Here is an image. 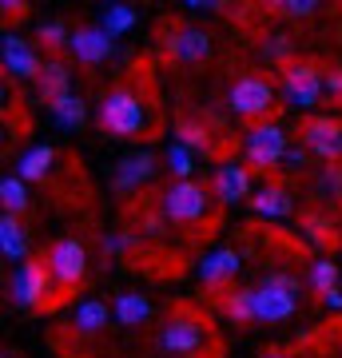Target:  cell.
Here are the masks:
<instances>
[{"instance_id": "37", "label": "cell", "mask_w": 342, "mask_h": 358, "mask_svg": "<svg viewBox=\"0 0 342 358\" xmlns=\"http://www.w3.org/2000/svg\"><path fill=\"white\" fill-rule=\"evenodd\" d=\"M283 164L294 167V171H303V167L311 164V152H306L303 143H299V148H291V152H287V159H283Z\"/></svg>"}, {"instance_id": "22", "label": "cell", "mask_w": 342, "mask_h": 358, "mask_svg": "<svg viewBox=\"0 0 342 358\" xmlns=\"http://www.w3.org/2000/svg\"><path fill=\"white\" fill-rule=\"evenodd\" d=\"M0 251H4V259H13V263H28V231L20 227L16 215L0 219Z\"/></svg>"}, {"instance_id": "33", "label": "cell", "mask_w": 342, "mask_h": 358, "mask_svg": "<svg viewBox=\"0 0 342 358\" xmlns=\"http://www.w3.org/2000/svg\"><path fill=\"white\" fill-rule=\"evenodd\" d=\"M36 36L44 40V48H64V44H72V32H68L60 20H44Z\"/></svg>"}, {"instance_id": "9", "label": "cell", "mask_w": 342, "mask_h": 358, "mask_svg": "<svg viewBox=\"0 0 342 358\" xmlns=\"http://www.w3.org/2000/svg\"><path fill=\"white\" fill-rule=\"evenodd\" d=\"M299 136H303V148L327 164H339L342 159V120L334 115H311L299 124Z\"/></svg>"}, {"instance_id": "23", "label": "cell", "mask_w": 342, "mask_h": 358, "mask_svg": "<svg viewBox=\"0 0 342 358\" xmlns=\"http://www.w3.org/2000/svg\"><path fill=\"white\" fill-rule=\"evenodd\" d=\"M52 120H56V128H80L84 120H88V108H84V100H80L76 92H68V96H60L56 103H48Z\"/></svg>"}, {"instance_id": "4", "label": "cell", "mask_w": 342, "mask_h": 358, "mask_svg": "<svg viewBox=\"0 0 342 358\" xmlns=\"http://www.w3.org/2000/svg\"><path fill=\"white\" fill-rule=\"evenodd\" d=\"M283 100L291 103V108H299V112H311L318 103V96L327 92V72L318 64H311V60H294L291 68H283Z\"/></svg>"}, {"instance_id": "6", "label": "cell", "mask_w": 342, "mask_h": 358, "mask_svg": "<svg viewBox=\"0 0 342 358\" xmlns=\"http://www.w3.org/2000/svg\"><path fill=\"white\" fill-rule=\"evenodd\" d=\"M56 279H52L48 263H40V259H28L20 267L13 271V282H8V291H13V303L24 310H36L44 299L52 294Z\"/></svg>"}, {"instance_id": "27", "label": "cell", "mask_w": 342, "mask_h": 358, "mask_svg": "<svg viewBox=\"0 0 342 358\" xmlns=\"http://www.w3.org/2000/svg\"><path fill=\"white\" fill-rule=\"evenodd\" d=\"M306 282H311L322 299L334 294V291H339V263H334V259H315L311 271H306Z\"/></svg>"}, {"instance_id": "38", "label": "cell", "mask_w": 342, "mask_h": 358, "mask_svg": "<svg viewBox=\"0 0 342 358\" xmlns=\"http://www.w3.org/2000/svg\"><path fill=\"white\" fill-rule=\"evenodd\" d=\"M327 92L334 100H342V72H327Z\"/></svg>"}, {"instance_id": "5", "label": "cell", "mask_w": 342, "mask_h": 358, "mask_svg": "<svg viewBox=\"0 0 342 358\" xmlns=\"http://www.w3.org/2000/svg\"><path fill=\"white\" fill-rule=\"evenodd\" d=\"M203 346H207V322H203L199 315H191V310L171 315V319L164 322V331H159V350H164V355L191 358V355H199Z\"/></svg>"}, {"instance_id": "13", "label": "cell", "mask_w": 342, "mask_h": 358, "mask_svg": "<svg viewBox=\"0 0 342 358\" xmlns=\"http://www.w3.org/2000/svg\"><path fill=\"white\" fill-rule=\"evenodd\" d=\"M294 307H299V294L271 287V282L255 287V322H283L294 315Z\"/></svg>"}, {"instance_id": "34", "label": "cell", "mask_w": 342, "mask_h": 358, "mask_svg": "<svg viewBox=\"0 0 342 358\" xmlns=\"http://www.w3.org/2000/svg\"><path fill=\"white\" fill-rule=\"evenodd\" d=\"M275 8H279L283 16H291V20H306V16H315L318 0H279Z\"/></svg>"}, {"instance_id": "35", "label": "cell", "mask_w": 342, "mask_h": 358, "mask_svg": "<svg viewBox=\"0 0 342 358\" xmlns=\"http://www.w3.org/2000/svg\"><path fill=\"white\" fill-rule=\"evenodd\" d=\"M136 243H140L136 235H100V251L104 255H124V251H131Z\"/></svg>"}, {"instance_id": "26", "label": "cell", "mask_w": 342, "mask_h": 358, "mask_svg": "<svg viewBox=\"0 0 342 358\" xmlns=\"http://www.w3.org/2000/svg\"><path fill=\"white\" fill-rule=\"evenodd\" d=\"M100 28H104L112 40L124 36V32H131V28H136V8H131V4H120V0H115V4H104Z\"/></svg>"}, {"instance_id": "24", "label": "cell", "mask_w": 342, "mask_h": 358, "mask_svg": "<svg viewBox=\"0 0 342 358\" xmlns=\"http://www.w3.org/2000/svg\"><path fill=\"white\" fill-rule=\"evenodd\" d=\"M0 203H4V215H24L28 207H32V199H28V183L20 176H4L0 179Z\"/></svg>"}, {"instance_id": "41", "label": "cell", "mask_w": 342, "mask_h": 358, "mask_svg": "<svg viewBox=\"0 0 342 358\" xmlns=\"http://www.w3.org/2000/svg\"><path fill=\"white\" fill-rule=\"evenodd\" d=\"M322 303H327L330 310H342V291H334V294H327V299H322Z\"/></svg>"}, {"instance_id": "18", "label": "cell", "mask_w": 342, "mask_h": 358, "mask_svg": "<svg viewBox=\"0 0 342 358\" xmlns=\"http://www.w3.org/2000/svg\"><path fill=\"white\" fill-rule=\"evenodd\" d=\"M68 92H72V72H68V64L64 60H44V68H40V76H36V96L44 103H56Z\"/></svg>"}, {"instance_id": "28", "label": "cell", "mask_w": 342, "mask_h": 358, "mask_svg": "<svg viewBox=\"0 0 342 358\" xmlns=\"http://www.w3.org/2000/svg\"><path fill=\"white\" fill-rule=\"evenodd\" d=\"M176 143L191 148L195 155H207L211 152V131L203 128V124H195V120H179L176 124Z\"/></svg>"}, {"instance_id": "1", "label": "cell", "mask_w": 342, "mask_h": 358, "mask_svg": "<svg viewBox=\"0 0 342 358\" xmlns=\"http://www.w3.org/2000/svg\"><path fill=\"white\" fill-rule=\"evenodd\" d=\"M100 128L115 140H136L148 128V108L131 88H112L100 103Z\"/></svg>"}, {"instance_id": "2", "label": "cell", "mask_w": 342, "mask_h": 358, "mask_svg": "<svg viewBox=\"0 0 342 358\" xmlns=\"http://www.w3.org/2000/svg\"><path fill=\"white\" fill-rule=\"evenodd\" d=\"M207 207H211V195H207V187L195 183V179H176V183L159 195L164 219L167 223H179V227L203 223V219H207Z\"/></svg>"}, {"instance_id": "15", "label": "cell", "mask_w": 342, "mask_h": 358, "mask_svg": "<svg viewBox=\"0 0 342 358\" xmlns=\"http://www.w3.org/2000/svg\"><path fill=\"white\" fill-rule=\"evenodd\" d=\"M239 267H243V255L239 251H231V247H219V251H207L203 255V263H199V282L203 287H227L235 275H239Z\"/></svg>"}, {"instance_id": "8", "label": "cell", "mask_w": 342, "mask_h": 358, "mask_svg": "<svg viewBox=\"0 0 342 358\" xmlns=\"http://www.w3.org/2000/svg\"><path fill=\"white\" fill-rule=\"evenodd\" d=\"M227 103H231V112L243 115V120H263V115L271 112V103H275V88H271L266 76L251 72V76H239L231 84Z\"/></svg>"}, {"instance_id": "36", "label": "cell", "mask_w": 342, "mask_h": 358, "mask_svg": "<svg viewBox=\"0 0 342 358\" xmlns=\"http://www.w3.org/2000/svg\"><path fill=\"white\" fill-rule=\"evenodd\" d=\"M263 282H271V287H283V291H291V294H299V287H303V282L294 279V275H287V271H266Z\"/></svg>"}, {"instance_id": "11", "label": "cell", "mask_w": 342, "mask_h": 358, "mask_svg": "<svg viewBox=\"0 0 342 358\" xmlns=\"http://www.w3.org/2000/svg\"><path fill=\"white\" fill-rule=\"evenodd\" d=\"M0 60H4V72L16 80H36L40 68H44L36 48L28 40H20L16 32H4V40H0Z\"/></svg>"}, {"instance_id": "10", "label": "cell", "mask_w": 342, "mask_h": 358, "mask_svg": "<svg viewBox=\"0 0 342 358\" xmlns=\"http://www.w3.org/2000/svg\"><path fill=\"white\" fill-rule=\"evenodd\" d=\"M164 48H167L171 60H179V64H199V60L211 56V36H207L203 28L183 24V28H171V32H167Z\"/></svg>"}, {"instance_id": "25", "label": "cell", "mask_w": 342, "mask_h": 358, "mask_svg": "<svg viewBox=\"0 0 342 358\" xmlns=\"http://www.w3.org/2000/svg\"><path fill=\"white\" fill-rule=\"evenodd\" d=\"M219 307H223V319H231V322H255V287L227 291Z\"/></svg>"}, {"instance_id": "17", "label": "cell", "mask_w": 342, "mask_h": 358, "mask_svg": "<svg viewBox=\"0 0 342 358\" xmlns=\"http://www.w3.org/2000/svg\"><path fill=\"white\" fill-rule=\"evenodd\" d=\"M247 203H251L255 215H263V219H287L294 211L291 192H287V187H279V183H266V187H259Z\"/></svg>"}, {"instance_id": "16", "label": "cell", "mask_w": 342, "mask_h": 358, "mask_svg": "<svg viewBox=\"0 0 342 358\" xmlns=\"http://www.w3.org/2000/svg\"><path fill=\"white\" fill-rule=\"evenodd\" d=\"M251 167L247 164H223L215 171V199L219 203H239L251 199Z\"/></svg>"}, {"instance_id": "21", "label": "cell", "mask_w": 342, "mask_h": 358, "mask_svg": "<svg viewBox=\"0 0 342 358\" xmlns=\"http://www.w3.org/2000/svg\"><path fill=\"white\" fill-rule=\"evenodd\" d=\"M108 319H112V310H108L104 299H84V303L72 310V331L76 334H100L104 327H108Z\"/></svg>"}, {"instance_id": "20", "label": "cell", "mask_w": 342, "mask_h": 358, "mask_svg": "<svg viewBox=\"0 0 342 358\" xmlns=\"http://www.w3.org/2000/svg\"><path fill=\"white\" fill-rule=\"evenodd\" d=\"M112 315L120 327H143V322L152 319V303H148V294L140 291H120L112 303Z\"/></svg>"}, {"instance_id": "14", "label": "cell", "mask_w": 342, "mask_h": 358, "mask_svg": "<svg viewBox=\"0 0 342 358\" xmlns=\"http://www.w3.org/2000/svg\"><path fill=\"white\" fill-rule=\"evenodd\" d=\"M68 48H72V56H76L80 64H104L115 52V40L100 24H88V28H76L72 32V44Z\"/></svg>"}, {"instance_id": "30", "label": "cell", "mask_w": 342, "mask_h": 358, "mask_svg": "<svg viewBox=\"0 0 342 358\" xmlns=\"http://www.w3.org/2000/svg\"><path fill=\"white\" fill-rule=\"evenodd\" d=\"M303 231H306V239L318 243V247L334 243V223H330L327 215H318V211H306L303 215Z\"/></svg>"}, {"instance_id": "3", "label": "cell", "mask_w": 342, "mask_h": 358, "mask_svg": "<svg viewBox=\"0 0 342 358\" xmlns=\"http://www.w3.org/2000/svg\"><path fill=\"white\" fill-rule=\"evenodd\" d=\"M291 152V140H287V131L283 124L275 120H263V124H255L247 131V140H243V155H247V167L251 171H271V167H279Z\"/></svg>"}, {"instance_id": "40", "label": "cell", "mask_w": 342, "mask_h": 358, "mask_svg": "<svg viewBox=\"0 0 342 358\" xmlns=\"http://www.w3.org/2000/svg\"><path fill=\"white\" fill-rule=\"evenodd\" d=\"M0 8H4V13H8V16H20V13H24V8H28V4H20V0H4V4H0Z\"/></svg>"}, {"instance_id": "7", "label": "cell", "mask_w": 342, "mask_h": 358, "mask_svg": "<svg viewBox=\"0 0 342 358\" xmlns=\"http://www.w3.org/2000/svg\"><path fill=\"white\" fill-rule=\"evenodd\" d=\"M44 263H48L56 287H60V291H72V287H80L84 275H88V247L80 243V239H56Z\"/></svg>"}, {"instance_id": "12", "label": "cell", "mask_w": 342, "mask_h": 358, "mask_svg": "<svg viewBox=\"0 0 342 358\" xmlns=\"http://www.w3.org/2000/svg\"><path fill=\"white\" fill-rule=\"evenodd\" d=\"M152 176H155V155L152 152L124 155L112 171V187L120 195H131V192H140L143 183H152Z\"/></svg>"}, {"instance_id": "32", "label": "cell", "mask_w": 342, "mask_h": 358, "mask_svg": "<svg viewBox=\"0 0 342 358\" xmlns=\"http://www.w3.org/2000/svg\"><path fill=\"white\" fill-rule=\"evenodd\" d=\"M315 187L327 195V199H342V164H327V167H322Z\"/></svg>"}, {"instance_id": "42", "label": "cell", "mask_w": 342, "mask_h": 358, "mask_svg": "<svg viewBox=\"0 0 342 358\" xmlns=\"http://www.w3.org/2000/svg\"><path fill=\"white\" fill-rule=\"evenodd\" d=\"M263 358H294V355H287V350H263Z\"/></svg>"}, {"instance_id": "19", "label": "cell", "mask_w": 342, "mask_h": 358, "mask_svg": "<svg viewBox=\"0 0 342 358\" xmlns=\"http://www.w3.org/2000/svg\"><path fill=\"white\" fill-rule=\"evenodd\" d=\"M52 167H56V148L36 143V148H28V152L16 159V176L24 179V183H44V179L52 176Z\"/></svg>"}, {"instance_id": "39", "label": "cell", "mask_w": 342, "mask_h": 358, "mask_svg": "<svg viewBox=\"0 0 342 358\" xmlns=\"http://www.w3.org/2000/svg\"><path fill=\"white\" fill-rule=\"evenodd\" d=\"M187 8H195V13H215L223 4H219V0H187Z\"/></svg>"}, {"instance_id": "29", "label": "cell", "mask_w": 342, "mask_h": 358, "mask_svg": "<svg viewBox=\"0 0 342 358\" xmlns=\"http://www.w3.org/2000/svg\"><path fill=\"white\" fill-rule=\"evenodd\" d=\"M263 60L291 68V64H294V40H291V36H283V32L266 36V40H263Z\"/></svg>"}, {"instance_id": "31", "label": "cell", "mask_w": 342, "mask_h": 358, "mask_svg": "<svg viewBox=\"0 0 342 358\" xmlns=\"http://www.w3.org/2000/svg\"><path fill=\"white\" fill-rule=\"evenodd\" d=\"M167 167H171V176L176 179H191V171H195V152L191 148H183V143L171 140V148H167Z\"/></svg>"}]
</instances>
